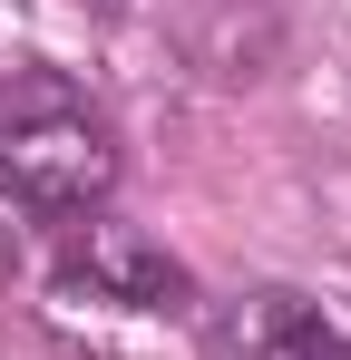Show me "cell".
Returning a JSON list of instances; mask_svg holds the SVG:
<instances>
[{
	"label": "cell",
	"instance_id": "cell-1",
	"mask_svg": "<svg viewBox=\"0 0 351 360\" xmlns=\"http://www.w3.org/2000/svg\"><path fill=\"white\" fill-rule=\"evenodd\" d=\"M127 176V146H117V117L58 68L20 59L0 78V205L30 214V224H78L98 214Z\"/></svg>",
	"mask_w": 351,
	"mask_h": 360
},
{
	"label": "cell",
	"instance_id": "cell-2",
	"mask_svg": "<svg viewBox=\"0 0 351 360\" xmlns=\"http://www.w3.org/2000/svg\"><path fill=\"white\" fill-rule=\"evenodd\" d=\"M49 292L58 302H98V311H137V321H195V311H205L195 263H185L166 234L108 214V205L78 214V224H58V243H49Z\"/></svg>",
	"mask_w": 351,
	"mask_h": 360
},
{
	"label": "cell",
	"instance_id": "cell-3",
	"mask_svg": "<svg viewBox=\"0 0 351 360\" xmlns=\"http://www.w3.org/2000/svg\"><path fill=\"white\" fill-rule=\"evenodd\" d=\"M225 360H351V331L302 283H254V292H234Z\"/></svg>",
	"mask_w": 351,
	"mask_h": 360
}]
</instances>
